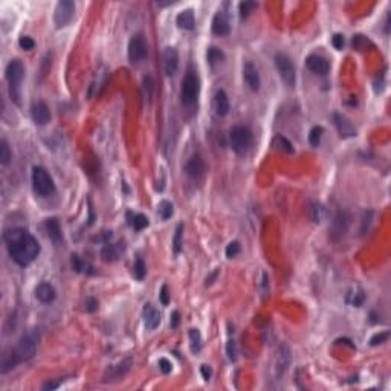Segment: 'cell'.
Wrapping results in <instances>:
<instances>
[{"label": "cell", "instance_id": "cell-1", "mask_svg": "<svg viewBox=\"0 0 391 391\" xmlns=\"http://www.w3.org/2000/svg\"><path fill=\"white\" fill-rule=\"evenodd\" d=\"M9 257L20 266H28L40 254L37 238L23 228L8 229L3 235Z\"/></svg>", "mask_w": 391, "mask_h": 391}, {"label": "cell", "instance_id": "cell-2", "mask_svg": "<svg viewBox=\"0 0 391 391\" xmlns=\"http://www.w3.org/2000/svg\"><path fill=\"white\" fill-rule=\"evenodd\" d=\"M200 90V83H199V77L193 71V67L188 69V72L185 78L182 79V87H180V101L182 104L191 106L193 102H196Z\"/></svg>", "mask_w": 391, "mask_h": 391}, {"label": "cell", "instance_id": "cell-3", "mask_svg": "<svg viewBox=\"0 0 391 391\" xmlns=\"http://www.w3.org/2000/svg\"><path fill=\"white\" fill-rule=\"evenodd\" d=\"M5 74L9 83V95L17 104H20V83H21L23 74H25V67H23L20 60H13L6 66Z\"/></svg>", "mask_w": 391, "mask_h": 391}, {"label": "cell", "instance_id": "cell-4", "mask_svg": "<svg viewBox=\"0 0 391 391\" xmlns=\"http://www.w3.org/2000/svg\"><path fill=\"white\" fill-rule=\"evenodd\" d=\"M37 346H39V333L29 332L25 336H21L19 344L13 349V352L17 356L19 362L29 361L31 358H34V354H36Z\"/></svg>", "mask_w": 391, "mask_h": 391}, {"label": "cell", "instance_id": "cell-5", "mask_svg": "<svg viewBox=\"0 0 391 391\" xmlns=\"http://www.w3.org/2000/svg\"><path fill=\"white\" fill-rule=\"evenodd\" d=\"M32 187L37 194L40 196H49L55 191V183L52 176L46 171L43 167H34L32 168Z\"/></svg>", "mask_w": 391, "mask_h": 391}, {"label": "cell", "instance_id": "cell-6", "mask_svg": "<svg viewBox=\"0 0 391 391\" xmlns=\"http://www.w3.org/2000/svg\"><path fill=\"white\" fill-rule=\"evenodd\" d=\"M229 142L235 153L243 155L252 144V133L245 125H235L229 132Z\"/></svg>", "mask_w": 391, "mask_h": 391}, {"label": "cell", "instance_id": "cell-7", "mask_svg": "<svg viewBox=\"0 0 391 391\" xmlns=\"http://www.w3.org/2000/svg\"><path fill=\"white\" fill-rule=\"evenodd\" d=\"M275 66H277L278 75L283 79V83L289 87H293L295 86V67L289 57L283 52H278L275 55Z\"/></svg>", "mask_w": 391, "mask_h": 391}, {"label": "cell", "instance_id": "cell-8", "mask_svg": "<svg viewBox=\"0 0 391 391\" xmlns=\"http://www.w3.org/2000/svg\"><path fill=\"white\" fill-rule=\"evenodd\" d=\"M127 54H129V60L133 64H137V63H141V61H144L147 59L148 46H147V41H145L142 34H135V36L130 39Z\"/></svg>", "mask_w": 391, "mask_h": 391}, {"label": "cell", "instance_id": "cell-9", "mask_svg": "<svg viewBox=\"0 0 391 391\" xmlns=\"http://www.w3.org/2000/svg\"><path fill=\"white\" fill-rule=\"evenodd\" d=\"M75 16V3L71 0H61L54 11V23L57 28H64L72 21Z\"/></svg>", "mask_w": 391, "mask_h": 391}, {"label": "cell", "instance_id": "cell-10", "mask_svg": "<svg viewBox=\"0 0 391 391\" xmlns=\"http://www.w3.org/2000/svg\"><path fill=\"white\" fill-rule=\"evenodd\" d=\"M130 367H132V359L130 358L124 359L118 365L112 367V369H109L107 373L104 374V382H117V381H119V379H122L125 374L129 373Z\"/></svg>", "mask_w": 391, "mask_h": 391}, {"label": "cell", "instance_id": "cell-11", "mask_svg": "<svg viewBox=\"0 0 391 391\" xmlns=\"http://www.w3.org/2000/svg\"><path fill=\"white\" fill-rule=\"evenodd\" d=\"M243 79H245V83L246 86L252 90V92H257L260 89V74H258V69L252 64L251 61L245 63L243 66Z\"/></svg>", "mask_w": 391, "mask_h": 391}, {"label": "cell", "instance_id": "cell-12", "mask_svg": "<svg viewBox=\"0 0 391 391\" xmlns=\"http://www.w3.org/2000/svg\"><path fill=\"white\" fill-rule=\"evenodd\" d=\"M31 117L36 124L44 125L51 121V110L48 106H46V102L37 101V102H34L32 107H31Z\"/></svg>", "mask_w": 391, "mask_h": 391}, {"label": "cell", "instance_id": "cell-13", "mask_svg": "<svg viewBox=\"0 0 391 391\" xmlns=\"http://www.w3.org/2000/svg\"><path fill=\"white\" fill-rule=\"evenodd\" d=\"M177 67H179V52L176 48H168L164 51V69H165V74L168 77H173L176 72H177Z\"/></svg>", "mask_w": 391, "mask_h": 391}, {"label": "cell", "instance_id": "cell-14", "mask_svg": "<svg viewBox=\"0 0 391 391\" xmlns=\"http://www.w3.org/2000/svg\"><path fill=\"white\" fill-rule=\"evenodd\" d=\"M306 64H307V67L310 69V71H312L313 74H316V75H326L329 72V69H330L329 61L324 59V57H321L318 54L309 55L306 59Z\"/></svg>", "mask_w": 391, "mask_h": 391}, {"label": "cell", "instance_id": "cell-15", "mask_svg": "<svg viewBox=\"0 0 391 391\" xmlns=\"http://www.w3.org/2000/svg\"><path fill=\"white\" fill-rule=\"evenodd\" d=\"M203 171H205V164L200 156H191L188 159V162L185 164V173L188 177L191 179H200L203 176Z\"/></svg>", "mask_w": 391, "mask_h": 391}, {"label": "cell", "instance_id": "cell-16", "mask_svg": "<svg viewBox=\"0 0 391 391\" xmlns=\"http://www.w3.org/2000/svg\"><path fill=\"white\" fill-rule=\"evenodd\" d=\"M229 31H231V25H229L228 16L223 13V11H218V13L214 16L213 19V32L215 36H228Z\"/></svg>", "mask_w": 391, "mask_h": 391}, {"label": "cell", "instance_id": "cell-17", "mask_svg": "<svg viewBox=\"0 0 391 391\" xmlns=\"http://www.w3.org/2000/svg\"><path fill=\"white\" fill-rule=\"evenodd\" d=\"M142 316H144V323L148 330H155L160 324V313L159 310H156L152 304H145L142 310Z\"/></svg>", "mask_w": 391, "mask_h": 391}, {"label": "cell", "instance_id": "cell-18", "mask_svg": "<svg viewBox=\"0 0 391 391\" xmlns=\"http://www.w3.org/2000/svg\"><path fill=\"white\" fill-rule=\"evenodd\" d=\"M333 122H335L341 136H354L356 135V129L353 127V124L344 117V115L335 113L333 115Z\"/></svg>", "mask_w": 391, "mask_h": 391}, {"label": "cell", "instance_id": "cell-19", "mask_svg": "<svg viewBox=\"0 0 391 391\" xmlns=\"http://www.w3.org/2000/svg\"><path fill=\"white\" fill-rule=\"evenodd\" d=\"M44 228H46V233H48V237L54 241L55 245H59L60 241L63 240V235H61V228H60V223L57 218H46L44 220Z\"/></svg>", "mask_w": 391, "mask_h": 391}, {"label": "cell", "instance_id": "cell-20", "mask_svg": "<svg viewBox=\"0 0 391 391\" xmlns=\"http://www.w3.org/2000/svg\"><path fill=\"white\" fill-rule=\"evenodd\" d=\"M36 296H37L39 301H41L44 304L52 303L55 300V289L49 283H40L36 287Z\"/></svg>", "mask_w": 391, "mask_h": 391}, {"label": "cell", "instance_id": "cell-21", "mask_svg": "<svg viewBox=\"0 0 391 391\" xmlns=\"http://www.w3.org/2000/svg\"><path fill=\"white\" fill-rule=\"evenodd\" d=\"M214 109L218 117H225L229 112V99L228 95L225 94V90H217L215 97H214Z\"/></svg>", "mask_w": 391, "mask_h": 391}, {"label": "cell", "instance_id": "cell-22", "mask_svg": "<svg viewBox=\"0 0 391 391\" xmlns=\"http://www.w3.org/2000/svg\"><path fill=\"white\" fill-rule=\"evenodd\" d=\"M349 229V217L346 213H338L335 220H333V226H332V234L333 235H338V238H341L346 231Z\"/></svg>", "mask_w": 391, "mask_h": 391}, {"label": "cell", "instance_id": "cell-23", "mask_svg": "<svg viewBox=\"0 0 391 391\" xmlns=\"http://www.w3.org/2000/svg\"><path fill=\"white\" fill-rule=\"evenodd\" d=\"M176 23L180 29H185V31H191L194 29L196 26V19H194V14L191 9H185L179 13L177 19H176Z\"/></svg>", "mask_w": 391, "mask_h": 391}, {"label": "cell", "instance_id": "cell-24", "mask_svg": "<svg viewBox=\"0 0 391 391\" xmlns=\"http://www.w3.org/2000/svg\"><path fill=\"white\" fill-rule=\"evenodd\" d=\"M17 364H19V359H17V356L14 354L13 349L5 352L2 354V361H0V373H2V374L8 373L9 370H13Z\"/></svg>", "mask_w": 391, "mask_h": 391}, {"label": "cell", "instance_id": "cell-25", "mask_svg": "<svg viewBox=\"0 0 391 391\" xmlns=\"http://www.w3.org/2000/svg\"><path fill=\"white\" fill-rule=\"evenodd\" d=\"M71 263H72V268H74L77 272H79V274H86V275H92V274H95V271H94V266H92V264H90L89 261H86L84 258H81L79 255H77V254H74V255H72V258H71Z\"/></svg>", "mask_w": 391, "mask_h": 391}, {"label": "cell", "instance_id": "cell-26", "mask_svg": "<svg viewBox=\"0 0 391 391\" xmlns=\"http://www.w3.org/2000/svg\"><path fill=\"white\" fill-rule=\"evenodd\" d=\"M272 147L275 148V150H280V152L287 153V155H292L293 153V145L291 144V141L287 139V137H284L281 135H277V136L274 137Z\"/></svg>", "mask_w": 391, "mask_h": 391}, {"label": "cell", "instance_id": "cell-27", "mask_svg": "<svg viewBox=\"0 0 391 391\" xmlns=\"http://www.w3.org/2000/svg\"><path fill=\"white\" fill-rule=\"evenodd\" d=\"M127 218H129V225L136 229V231H142L144 228L148 226V218L144 215V214H133V213H129L127 214Z\"/></svg>", "mask_w": 391, "mask_h": 391}, {"label": "cell", "instance_id": "cell-28", "mask_svg": "<svg viewBox=\"0 0 391 391\" xmlns=\"http://www.w3.org/2000/svg\"><path fill=\"white\" fill-rule=\"evenodd\" d=\"M347 301L354 306V307H361L365 301V293L362 289H359V287H354V289L349 293L347 296Z\"/></svg>", "mask_w": 391, "mask_h": 391}, {"label": "cell", "instance_id": "cell-29", "mask_svg": "<svg viewBox=\"0 0 391 391\" xmlns=\"http://www.w3.org/2000/svg\"><path fill=\"white\" fill-rule=\"evenodd\" d=\"M188 336H190L191 352L193 353H199L200 349H202V335H200V332L197 329H191L190 333H188Z\"/></svg>", "mask_w": 391, "mask_h": 391}, {"label": "cell", "instance_id": "cell-30", "mask_svg": "<svg viewBox=\"0 0 391 391\" xmlns=\"http://www.w3.org/2000/svg\"><path fill=\"white\" fill-rule=\"evenodd\" d=\"M119 252H121L119 246H117V245H106L104 248H102V251H101V257L104 258L106 261H113V260H118Z\"/></svg>", "mask_w": 391, "mask_h": 391}, {"label": "cell", "instance_id": "cell-31", "mask_svg": "<svg viewBox=\"0 0 391 391\" xmlns=\"http://www.w3.org/2000/svg\"><path fill=\"white\" fill-rule=\"evenodd\" d=\"M326 217V210H324V206L321 205V203H312L310 205V218L315 222V223H319V222H323V218Z\"/></svg>", "mask_w": 391, "mask_h": 391}, {"label": "cell", "instance_id": "cell-32", "mask_svg": "<svg viewBox=\"0 0 391 391\" xmlns=\"http://www.w3.org/2000/svg\"><path fill=\"white\" fill-rule=\"evenodd\" d=\"M157 213H159V215H160V218H162V220H168V218L173 215V213H175L173 203L168 202V200H162V202L159 203V206H157Z\"/></svg>", "mask_w": 391, "mask_h": 391}, {"label": "cell", "instance_id": "cell-33", "mask_svg": "<svg viewBox=\"0 0 391 391\" xmlns=\"http://www.w3.org/2000/svg\"><path fill=\"white\" fill-rule=\"evenodd\" d=\"M206 59H208L211 66H215L225 60V54L218 48H210L208 52H206Z\"/></svg>", "mask_w": 391, "mask_h": 391}, {"label": "cell", "instance_id": "cell-34", "mask_svg": "<svg viewBox=\"0 0 391 391\" xmlns=\"http://www.w3.org/2000/svg\"><path fill=\"white\" fill-rule=\"evenodd\" d=\"M324 129L319 127V125H315L312 127V130L309 132V142L312 147H318L321 144V137H323Z\"/></svg>", "mask_w": 391, "mask_h": 391}, {"label": "cell", "instance_id": "cell-35", "mask_svg": "<svg viewBox=\"0 0 391 391\" xmlns=\"http://www.w3.org/2000/svg\"><path fill=\"white\" fill-rule=\"evenodd\" d=\"M182 237H183V225L179 223L177 228H176V233H175V237H173V249H175V254H179L180 249H182Z\"/></svg>", "mask_w": 391, "mask_h": 391}, {"label": "cell", "instance_id": "cell-36", "mask_svg": "<svg viewBox=\"0 0 391 391\" xmlns=\"http://www.w3.org/2000/svg\"><path fill=\"white\" fill-rule=\"evenodd\" d=\"M9 160H11L9 145L6 142V139H2V141H0V164L6 165V164H9Z\"/></svg>", "mask_w": 391, "mask_h": 391}, {"label": "cell", "instance_id": "cell-37", "mask_svg": "<svg viewBox=\"0 0 391 391\" xmlns=\"http://www.w3.org/2000/svg\"><path fill=\"white\" fill-rule=\"evenodd\" d=\"M142 89H144V95L148 101H152V97H153V90H155V83H153V78L152 75H147L144 77V81H142Z\"/></svg>", "mask_w": 391, "mask_h": 391}, {"label": "cell", "instance_id": "cell-38", "mask_svg": "<svg viewBox=\"0 0 391 391\" xmlns=\"http://www.w3.org/2000/svg\"><path fill=\"white\" fill-rule=\"evenodd\" d=\"M133 274L137 280H144L145 274H147V268H145V263L142 261V258H136L135 266H133Z\"/></svg>", "mask_w": 391, "mask_h": 391}, {"label": "cell", "instance_id": "cell-39", "mask_svg": "<svg viewBox=\"0 0 391 391\" xmlns=\"http://www.w3.org/2000/svg\"><path fill=\"white\" fill-rule=\"evenodd\" d=\"M257 8V3L255 2H241L238 5V9H240V17L241 19H246L252 11Z\"/></svg>", "mask_w": 391, "mask_h": 391}, {"label": "cell", "instance_id": "cell-40", "mask_svg": "<svg viewBox=\"0 0 391 391\" xmlns=\"http://www.w3.org/2000/svg\"><path fill=\"white\" fill-rule=\"evenodd\" d=\"M238 252H240V243H238V241H231V243H229V245L226 246V249H225V254H226L228 258H234V257H237V255H238Z\"/></svg>", "mask_w": 391, "mask_h": 391}, {"label": "cell", "instance_id": "cell-41", "mask_svg": "<svg viewBox=\"0 0 391 391\" xmlns=\"http://www.w3.org/2000/svg\"><path fill=\"white\" fill-rule=\"evenodd\" d=\"M388 336H390V333H388V332L376 333V335L370 339V344H371V346H379V344H384V342H387Z\"/></svg>", "mask_w": 391, "mask_h": 391}, {"label": "cell", "instance_id": "cell-42", "mask_svg": "<svg viewBox=\"0 0 391 391\" xmlns=\"http://www.w3.org/2000/svg\"><path fill=\"white\" fill-rule=\"evenodd\" d=\"M226 353H228L229 361H235L237 359V349H235L234 339H229L228 341V344H226Z\"/></svg>", "mask_w": 391, "mask_h": 391}, {"label": "cell", "instance_id": "cell-43", "mask_svg": "<svg viewBox=\"0 0 391 391\" xmlns=\"http://www.w3.org/2000/svg\"><path fill=\"white\" fill-rule=\"evenodd\" d=\"M19 44H20V48L21 49H25V51H31V49H34V46H36V41H34L31 37H20V40H19Z\"/></svg>", "mask_w": 391, "mask_h": 391}, {"label": "cell", "instance_id": "cell-44", "mask_svg": "<svg viewBox=\"0 0 391 391\" xmlns=\"http://www.w3.org/2000/svg\"><path fill=\"white\" fill-rule=\"evenodd\" d=\"M157 365H159V370L164 374H168V373H171V370H173V365H171V362L167 358H160Z\"/></svg>", "mask_w": 391, "mask_h": 391}, {"label": "cell", "instance_id": "cell-45", "mask_svg": "<svg viewBox=\"0 0 391 391\" xmlns=\"http://www.w3.org/2000/svg\"><path fill=\"white\" fill-rule=\"evenodd\" d=\"M159 300H160V303H162V306H168V303H170V292H168V286L167 284H164L162 289H160Z\"/></svg>", "mask_w": 391, "mask_h": 391}, {"label": "cell", "instance_id": "cell-46", "mask_svg": "<svg viewBox=\"0 0 391 391\" xmlns=\"http://www.w3.org/2000/svg\"><path fill=\"white\" fill-rule=\"evenodd\" d=\"M84 309H86V312H95V310L98 309V301L95 300V298H86V303H84Z\"/></svg>", "mask_w": 391, "mask_h": 391}, {"label": "cell", "instance_id": "cell-47", "mask_svg": "<svg viewBox=\"0 0 391 391\" xmlns=\"http://www.w3.org/2000/svg\"><path fill=\"white\" fill-rule=\"evenodd\" d=\"M332 44L335 46V49L341 51L344 48V36L342 34H335V36L332 37Z\"/></svg>", "mask_w": 391, "mask_h": 391}, {"label": "cell", "instance_id": "cell-48", "mask_svg": "<svg viewBox=\"0 0 391 391\" xmlns=\"http://www.w3.org/2000/svg\"><path fill=\"white\" fill-rule=\"evenodd\" d=\"M200 371H202V376H203L205 381H208V379L211 377V374H213L211 367H210V365H206V364H203V365L200 367Z\"/></svg>", "mask_w": 391, "mask_h": 391}, {"label": "cell", "instance_id": "cell-49", "mask_svg": "<svg viewBox=\"0 0 391 391\" xmlns=\"http://www.w3.org/2000/svg\"><path fill=\"white\" fill-rule=\"evenodd\" d=\"M177 324H179V312H173L171 319H170V326H171V329H176Z\"/></svg>", "mask_w": 391, "mask_h": 391}, {"label": "cell", "instance_id": "cell-50", "mask_svg": "<svg viewBox=\"0 0 391 391\" xmlns=\"http://www.w3.org/2000/svg\"><path fill=\"white\" fill-rule=\"evenodd\" d=\"M55 388H59V382H46L43 387H41V390H44V391H51V390H55Z\"/></svg>", "mask_w": 391, "mask_h": 391}]
</instances>
